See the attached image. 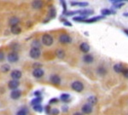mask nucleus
I'll use <instances>...</instances> for the list:
<instances>
[{
    "label": "nucleus",
    "instance_id": "f257e3e1",
    "mask_svg": "<svg viewBox=\"0 0 128 115\" xmlns=\"http://www.w3.org/2000/svg\"><path fill=\"white\" fill-rule=\"evenodd\" d=\"M42 43L45 46H51L54 43V38L50 34H44L42 36Z\"/></svg>",
    "mask_w": 128,
    "mask_h": 115
},
{
    "label": "nucleus",
    "instance_id": "f03ea898",
    "mask_svg": "<svg viewBox=\"0 0 128 115\" xmlns=\"http://www.w3.org/2000/svg\"><path fill=\"white\" fill-rule=\"evenodd\" d=\"M71 88L76 92H81L84 90V85L80 81H74L71 84Z\"/></svg>",
    "mask_w": 128,
    "mask_h": 115
},
{
    "label": "nucleus",
    "instance_id": "7ed1b4c3",
    "mask_svg": "<svg viewBox=\"0 0 128 115\" xmlns=\"http://www.w3.org/2000/svg\"><path fill=\"white\" fill-rule=\"evenodd\" d=\"M29 55L31 58L32 59H38L41 55V50L40 49H36V48H32L30 50V52H29Z\"/></svg>",
    "mask_w": 128,
    "mask_h": 115
},
{
    "label": "nucleus",
    "instance_id": "20e7f679",
    "mask_svg": "<svg viewBox=\"0 0 128 115\" xmlns=\"http://www.w3.org/2000/svg\"><path fill=\"white\" fill-rule=\"evenodd\" d=\"M7 59H8V61H9V62L14 63V62H16V61L19 60V55H18V54L16 52V51H12V52H10L8 54Z\"/></svg>",
    "mask_w": 128,
    "mask_h": 115
},
{
    "label": "nucleus",
    "instance_id": "39448f33",
    "mask_svg": "<svg viewBox=\"0 0 128 115\" xmlns=\"http://www.w3.org/2000/svg\"><path fill=\"white\" fill-rule=\"evenodd\" d=\"M59 42L62 43V44H69V43L72 42V38L68 34H62L59 37Z\"/></svg>",
    "mask_w": 128,
    "mask_h": 115
},
{
    "label": "nucleus",
    "instance_id": "423d86ee",
    "mask_svg": "<svg viewBox=\"0 0 128 115\" xmlns=\"http://www.w3.org/2000/svg\"><path fill=\"white\" fill-rule=\"evenodd\" d=\"M20 96H22V91L18 89L13 90L11 91V93H10V97L13 100H18Z\"/></svg>",
    "mask_w": 128,
    "mask_h": 115
},
{
    "label": "nucleus",
    "instance_id": "0eeeda50",
    "mask_svg": "<svg viewBox=\"0 0 128 115\" xmlns=\"http://www.w3.org/2000/svg\"><path fill=\"white\" fill-rule=\"evenodd\" d=\"M92 110H93V108H92V106L90 105L89 103L84 104V105L82 107V108H81L82 113H83V114H92Z\"/></svg>",
    "mask_w": 128,
    "mask_h": 115
},
{
    "label": "nucleus",
    "instance_id": "6e6552de",
    "mask_svg": "<svg viewBox=\"0 0 128 115\" xmlns=\"http://www.w3.org/2000/svg\"><path fill=\"white\" fill-rule=\"evenodd\" d=\"M20 85V83L18 80H10V81H9V83H8V86H9V88L10 90H16L18 87H19Z\"/></svg>",
    "mask_w": 128,
    "mask_h": 115
},
{
    "label": "nucleus",
    "instance_id": "1a4fd4ad",
    "mask_svg": "<svg viewBox=\"0 0 128 115\" xmlns=\"http://www.w3.org/2000/svg\"><path fill=\"white\" fill-rule=\"evenodd\" d=\"M50 82L55 85H61V78L56 74H53L50 76Z\"/></svg>",
    "mask_w": 128,
    "mask_h": 115
},
{
    "label": "nucleus",
    "instance_id": "9d476101",
    "mask_svg": "<svg viewBox=\"0 0 128 115\" xmlns=\"http://www.w3.org/2000/svg\"><path fill=\"white\" fill-rule=\"evenodd\" d=\"M44 74V72L42 68H36L32 71V75L34 77L37 78V79H40V78L43 77Z\"/></svg>",
    "mask_w": 128,
    "mask_h": 115
},
{
    "label": "nucleus",
    "instance_id": "9b49d317",
    "mask_svg": "<svg viewBox=\"0 0 128 115\" xmlns=\"http://www.w3.org/2000/svg\"><path fill=\"white\" fill-rule=\"evenodd\" d=\"M22 72L19 70H14L11 72V73H10V77H11L12 79H14V80L20 79V78H22Z\"/></svg>",
    "mask_w": 128,
    "mask_h": 115
},
{
    "label": "nucleus",
    "instance_id": "f8f14e48",
    "mask_svg": "<svg viewBox=\"0 0 128 115\" xmlns=\"http://www.w3.org/2000/svg\"><path fill=\"white\" fill-rule=\"evenodd\" d=\"M105 16H102V15H99V16H95V17H92V18H90V19H86L84 20L83 22L84 23H94V22L98 21L99 20H102L104 19Z\"/></svg>",
    "mask_w": 128,
    "mask_h": 115
},
{
    "label": "nucleus",
    "instance_id": "ddd939ff",
    "mask_svg": "<svg viewBox=\"0 0 128 115\" xmlns=\"http://www.w3.org/2000/svg\"><path fill=\"white\" fill-rule=\"evenodd\" d=\"M79 14L80 15V16H86V17H87L88 15H93L94 14V11L92 9H81L80 10Z\"/></svg>",
    "mask_w": 128,
    "mask_h": 115
},
{
    "label": "nucleus",
    "instance_id": "4468645a",
    "mask_svg": "<svg viewBox=\"0 0 128 115\" xmlns=\"http://www.w3.org/2000/svg\"><path fill=\"white\" fill-rule=\"evenodd\" d=\"M10 32L13 34H15V35H18V34H20V32H22V28L18 25L12 26L11 28H10Z\"/></svg>",
    "mask_w": 128,
    "mask_h": 115
},
{
    "label": "nucleus",
    "instance_id": "2eb2a0df",
    "mask_svg": "<svg viewBox=\"0 0 128 115\" xmlns=\"http://www.w3.org/2000/svg\"><path fill=\"white\" fill-rule=\"evenodd\" d=\"M114 70L115 73H123V71L125 70V68H124L122 64H120V63H117V64H115L114 66Z\"/></svg>",
    "mask_w": 128,
    "mask_h": 115
},
{
    "label": "nucleus",
    "instance_id": "dca6fc26",
    "mask_svg": "<svg viewBox=\"0 0 128 115\" xmlns=\"http://www.w3.org/2000/svg\"><path fill=\"white\" fill-rule=\"evenodd\" d=\"M80 50H81L82 52L87 53V52H89V50H90V45H89L87 43L84 42V43H82V44L80 45Z\"/></svg>",
    "mask_w": 128,
    "mask_h": 115
},
{
    "label": "nucleus",
    "instance_id": "f3484780",
    "mask_svg": "<svg viewBox=\"0 0 128 115\" xmlns=\"http://www.w3.org/2000/svg\"><path fill=\"white\" fill-rule=\"evenodd\" d=\"M101 14H102V16L105 15H115L116 12L113 9H104L101 10Z\"/></svg>",
    "mask_w": 128,
    "mask_h": 115
},
{
    "label": "nucleus",
    "instance_id": "a211bd4d",
    "mask_svg": "<svg viewBox=\"0 0 128 115\" xmlns=\"http://www.w3.org/2000/svg\"><path fill=\"white\" fill-rule=\"evenodd\" d=\"M83 61L84 63H87V64H90V63L93 62L94 57L92 55H86L83 57Z\"/></svg>",
    "mask_w": 128,
    "mask_h": 115
},
{
    "label": "nucleus",
    "instance_id": "6ab92c4d",
    "mask_svg": "<svg viewBox=\"0 0 128 115\" xmlns=\"http://www.w3.org/2000/svg\"><path fill=\"white\" fill-rule=\"evenodd\" d=\"M87 102H88V103L90 104V105L94 106V105H96V102H98V98H96V96H89V97L87 98Z\"/></svg>",
    "mask_w": 128,
    "mask_h": 115
},
{
    "label": "nucleus",
    "instance_id": "aec40b11",
    "mask_svg": "<svg viewBox=\"0 0 128 115\" xmlns=\"http://www.w3.org/2000/svg\"><path fill=\"white\" fill-rule=\"evenodd\" d=\"M43 101V98L41 96H38V97H35L34 99H32L31 101V106L34 107L35 105H38V104L41 103V102Z\"/></svg>",
    "mask_w": 128,
    "mask_h": 115
},
{
    "label": "nucleus",
    "instance_id": "412c9836",
    "mask_svg": "<svg viewBox=\"0 0 128 115\" xmlns=\"http://www.w3.org/2000/svg\"><path fill=\"white\" fill-rule=\"evenodd\" d=\"M71 6H80V7H86L89 5L86 2H71Z\"/></svg>",
    "mask_w": 128,
    "mask_h": 115
},
{
    "label": "nucleus",
    "instance_id": "4be33fe9",
    "mask_svg": "<svg viewBox=\"0 0 128 115\" xmlns=\"http://www.w3.org/2000/svg\"><path fill=\"white\" fill-rule=\"evenodd\" d=\"M60 99L63 102L67 103V102H69L70 101V95L69 94H67V93H63L62 94L61 96H60Z\"/></svg>",
    "mask_w": 128,
    "mask_h": 115
},
{
    "label": "nucleus",
    "instance_id": "5701e85b",
    "mask_svg": "<svg viewBox=\"0 0 128 115\" xmlns=\"http://www.w3.org/2000/svg\"><path fill=\"white\" fill-rule=\"evenodd\" d=\"M56 56L60 59H63L64 57H65V52H64V50L62 49H57V50H56Z\"/></svg>",
    "mask_w": 128,
    "mask_h": 115
},
{
    "label": "nucleus",
    "instance_id": "b1692460",
    "mask_svg": "<svg viewBox=\"0 0 128 115\" xmlns=\"http://www.w3.org/2000/svg\"><path fill=\"white\" fill-rule=\"evenodd\" d=\"M96 73L101 76H104V75H106V73H107V69L105 68L104 67H102V66H101V67H98Z\"/></svg>",
    "mask_w": 128,
    "mask_h": 115
},
{
    "label": "nucleus",
    "instance_id": "393cba45",
    "mask_svg": "<svg viewBox=\"0 0 128 115\" xmlns=\"http://www.w3.org/2000/svg\"><path fill=\"white\" fill-rule=\"evenodd\" d=\"M32 6L34 9H40L42 8L43 6V3L41 1H34L32 3Z\"/></svg>",
    "mask_w": 128,
    "mask_h": 115
},
{
    "label": "nucleus",
    "instance_id": "a878e982",
    "mask_svg": "<svg viewBox=\"0 0 128 115\" xmlns=\"http://www.w3.org/2000/svg\"><path fill=\"white\" fill-rule=\"evenodd\" d=\"M49 15H50V19H52V18H55L56 15V11L55 8L53 6H51L50 8H49Z\"/></svg>",
    "mask_w": 128,
    "mask_h": 115
},
{
    "label": "nucleus",
    "instance_id": "bb28decb",
    "mask_svg": "<svg viewBox=\"0 0 128 115\" xmlns=\"http://www.w3.org/2000/svg\"><path fill=\"white\" fill-rule=\"evenodd\" d=\"M20 22V20H19V18H17V17H16V16H14V17H12V18H10V24L12 26H15V25H18V23Z\"/></svg>",
    "mask_w": 128,
    "mask_h": 115
},
{
    "label": "nucleus",
    "instance_id": "cd10ccee",
    "mask_svg": "<svg viewBox=\"0 0 128 115\" xmlns=\"http://www.w3.org/2000/svg\"><path fill=\"white\" fill-rule=\"evenodd\" d=\"M0 70L1 72H3V73H8L10 70V67L9 64H4L1 66V67H0Z\"/></svg>",
    "mask_w": 128,
    "mask_h": 115
},
{
    "label": "nucleus",
    "instance_id": "c85d7f7f",
    "mask_svg": "<svg viewBox=\"0 0 128 115\" xmlns=\"http://www.w3.org/2000/svg\"><path fill=\"white\" fill-rule=\"evenodd\" d=\"M32 108H34V110L35 111V112H38V113H42L43 111H44V108L41 106V104L35 105V106L32 107Z\"/></svg>",
    "mask_w": 128,
    "mask_h": 115
},
{
    "label": "nucleus",
    "instance_id": "c756f323",
    "mask_svg": "<svg viewBox=\"0 0 128 115\" xmlns=\"http://www.w3.org/2000/svg\"><path fill=\"white\" fill-rule=\"evenodd\" d=\"M86 19V16H75V17L73 18V20H74V21H78V22H83L84 20Z\"/></svg>",
    "mask_w": 128,
    "mask_h": 115
},
{
    "label": "nucleus",
    "instance_id": "7c9ffc66",
    "mask_svg": "<svg viewBox=\"0 0 128 115\" xmlns=\"http://www.w3.org/2000/svg\"><path fill=\"white\" fill-rule=\"evenodd\" d=\"M41 46V44L40 43L38 40H34L32 43V48H36V49H40V47Z\"/></svg>",
    "mask_w": 128,
    "mask_h": 115
},
{
    "label": "nucleus",
    "instance_id": "2f4dec72",
    "mask_svg": "<svg viewBox=\"0 0 128 115\" xmlns=\"http://www.w3.org/2000/svg\"><path fill=\"white\" fill-rule=\"evenodd\" d=\"M58 102H59L58 98L55 97V98H52V99H50L49 101V104H55V103H57Z\"/></svg>",
    "mask_w": 128,
    "mask_h": 115
},
{
    "label": "nucleus",
    "instance_id": "473e14b6",
    "mask_svg": "<svg viewBox=\"0 0 128 115\" xmlns=\"http://www.w3.org/2000/svg\"><path fill=\"white\" fill-rule=\"evenodd\" d=\"M16 115H26V109H20L16 113Z\"/></svg>",
    "mask_w": 128,
    "mask_h": 115
},
{
    "label": "nucleus",
    "instance_id": "72a5a7b5",
    "mask_svg": "<svg viewBox=\"0 0 128 115\" xmlns=\"http://www.w3.org/2000/svg\"><path fill=\"white\" fill-rule=\"evenodd\" d=\"M59 113L60 112L57 108H53V109H51V111H50V114L52 115H58Z\"/></svg>",
    "mask_w": 128,
    "mask_h": 115
},
{
    "label": "nucleus",
    "instance_id": "f704fd0d",
    "mask_svg": "<svg viewBox=\"0 0 128 115\" xmlns=\"http://www.w3.org/2000/svg\"><path fill=\"white\" fill-rule=\"evenodd\" d=\"M44 110L45 111V113H46V114H50V111H51V109H50V105H47V106H45L44 107Z\"/></svg>",
    "mask_w": 128,
    "mask_h": 115
},
{
    "label": "nucleus",
    "instance_id": "c9c22d12",
    "mask_svg": "<svg viewBox=\"0 0 128 115\" xmlns=\"http://www.w3.org/2000/svg\"><path fill=\"white\" fill-rule=\"evenodd\" d=\"M61 3H62V8H63V12H62V13H65V12H67V4H66V2L65 1H61Z\"/></svg>",
    "mask_w": 128,
    "mask_h": 115
},
{
    "label": "nucleus",
    "instance_id": "e433bc0d",
    "mask_svg": "<svg viewBox=\"0 0 128 115\" xmlns=\"http://www.w3.org/2000/svg\"><path fill=\"white\" fill-rule=\"evenodd\" d=\"M109 2H110L113 5H114V4H117V3H122V2H124V1H122V0H110Z\"/></svg>",
    "mask_w": 128,
    "mask_h": 115
},
{
    "label": "nucleus",
    "instance_id": "4c0bfd02",
    "mask_svg": "<svg viewBox=\"0 0 128 115\" xmlns=\"http://www.w3.org/2000/svg\"><path fill=\"white\" fill-rule=\"evenodd\" d=\"M125 5V3L124 2H122V3H117V4H114V7L116 8V9H120L122 6Z\"/></svg>",
    "mask_w": 128,
    "mask_h": 115
},
{
    "label": "nucleus",
    "instance_id": "58836bf2",
    "mask_svg": "<svg viewBox=\"0 0 128 115\" xmlns=\"http://www.w3.org/2000/svg\"><path fill=\"white\" fill-rule=\"evenodd\" d=\"M62 23H63L64 26H73V25H72V23H70L68 20H62Z\"/></svg>",
    "mask_w": 128,
    "mask_h": 115
},
{
    "label": "nucleus",
    "instance_id": "ea45409f",
    "mask_svg": "<svg viewBox=\"0 0 128 115\" xmlns=\"http://www.w3.org/2000/svg\"><path fill=\"white\" fill-rule=\"evenodd\" d=\"M32 67H34V69L41 68V67H42V64H40V63H38V62H36V63H34V64L32 65Z\"/></svg>",
    "mask_w": 128,
    "mask_h": 115
},
{
    "label": "nucleus",
    "instance_id": "a19ab883",
    "mask_svg": "<svg viewBox=\"0 0 128 115\" xmlns=\"http://www.w3.org/2000/svg\"><path fill=\"white\" fill-rule=\"evenodd\" d=\"M62 112H64V113H67L68 111V107L66 106V105H63L62 107Z\"/></svg>",
    "mask_w": 128,
    "mask_h": 115
},
{
    "label": "nucleus",
    "instance_id": "79ce46f5",
    "mask_svg": "<svg viewBox=\"0 0 128 115\" xmlns=\"http://www.w3.org/2000/svg\"><path fill=\"white\" fill-rule=\"evenodd\" d=\"M34 95L36 96V97H38V96H41V91L40 90H36V91H34Z\"/></svg>",
    "mask_w": 128,
    "mask_h": 115
},
{
    "label": "nucleus",
    "instance_id": "37998d69",
    "mask_svg": "<svg viewBox=\"0 0 128 115\" xmlns=\"http://www.w3.org/2000/svg\"><path fill=\"white\" fill-rule=\"evenodd\" d=\"M123 75H124V77H126L128 79V68L125 69V70L123 71Z\"/></svg>",
    "mask_w": 128,
    "mask_h": 115
},
{
    "label": "nucleus",
    "instance_id": "c03bdc74",
    "mask_svg": "<svg viewBox=\"0 0 128 115\" xmlns=\"http://www.w3.org/2000/svg\"><path fill=\"white\" fill-rule=\"evenodd\" d=\"M4 59V54L2 51H0V61H3Z\"/></svg>",
    "mask_w": 128,
    "mask_h": 115
},
{
    "label": "nucleus",
    "instance_id": "a18cd8bd",
    "mask_svg": "<svg viewBox=\"0 0 128 115\" xmlns=\"http://www.w3.org/2000/svg\"><path fill=\"white\" fill-rule=\"evenodd\" d=\"M73 115H83L81 114V113H79V112H76V113H74V114Z\"/></svg>",
    "mask_w": 128,
    "mask_h": 115
},
{
    "label": "nucleus",
    "instance_id": "49530a36",
    "mask_svg": "<svg viewBox=\"0 0 128 115\" xmlns=\"http://www.w3.org/2000/svg\"><path fill=\"white\" fill-rule=\"evenodd\" d=\"M124 16H126V17H128V12H125V13L123 14Z\"/></svg>",
    "mask_w": 128,
    "mask_h": 115
},
{
    "label": "nucleus",
    "instance_id": "de8ad7c7",
    "mask_svg": "<svg viewBox=\"0 0 128 115\" xmlns=\"http://www.w3.org/2000/svg\"><path fill=\"white\" fill-rule=\"evenodd\" d=\"M124 32H125V33L128 36V29H125V30H124Z\"/></svg>",
    "mask_w": 128,
    "mask_h": 115
},
{
    "label": "nucleus",
    "instance_id": "09e8293b",
    "mask_svg": "<svg viewBox=\"0 0 128 115\" xmlns=\"http://www.w3.org/2000/svg\"><path fill=\"white\" fill-rule=\"evenodd\" d=\"M84 34H86V36H88V32H84Z\"/></svg>",
    "mask_w": 128,
    "mask_h": 115
}]
</instances>
